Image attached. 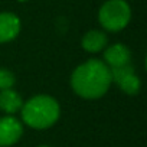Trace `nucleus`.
<instances>
[{"label": "nucleus", "mask_w": 147, "mask_h": 147, "mask_svg": "<svg viewBox=\"0 0 147 147\" xmlns=\"http://www.w3.org/2000/svg\"><path fill=\"white\" fill-rule=\"evenodd\" d=\"M22 105H23V100L13 88L0 91V110L6 113L7 115L20 111Z\"/></svg>", "instance_id": "obj_8"}, {"label": "nucleus", "mask_w": 147, "mask_h": 147, "mask_svg": "<svg viewBox=\"0 0 147 147\" xmlns=\"http://www.w3.org/2000/svg\"><path fill=\"white\" fill-rule=\"evenodd\" d=\"M20 111L23 123L36 130L49 128L58 121L61 114L58 101L51 95H36L28 100Z\"/></svg>", "instance_id": "obj_2"}, {"label": "nucleus", "mask_w": 147, "mask_h": 147, "mask_svg": "<svg viewBox=\"0 0 147 147\" xmlns=\"http://www.w3.org/2000/svg\"><path fill=\"white\" fill-rule=\"evenodd\" d=\"M131 19V9L125 0H107L98 12V20L105 30L118 32Z\"/></svg>", "instance_id": "obj_3"}, {"label": "nucleus", "mask_w": 147, "mask_h": 147, "mask_svg": "<svg viewBox=\"0 0 147 147\" xmlns=\"http://www.w3.org/2000/svg\"><path fill=\"white\" fill-rule=\"evenodd\" d=\"M23 134L22 123L12 117L6 115L0 118V147H9L15 144Z\"/></svg>", "instance_id": "obj_5"}, {"label": "nucleus", "mask_w": 147, "mask_h": 147, "mask_svg": "<svg viewBox=\"0 0 147 147\" xmlns=\"http://www.w3.org/2000/svg\"><path fill=\"white\" fill-rule=\"evenodd\" d=\"M40 147H48V146H40Z\"/></svg>", "instance_id": "obj_12"}, {"label": "nucleus", "mask_w": 147, "mask_h": 147, "mask_svg": "<svg viewBox=\"0 0 147 147\" xmlns=\"http://www.w3.org/2000/svg\"><path fill=\"white\" fill-rule=\"evenodd\" d=\"M20 32V19L10 12L0 13V43L13 40Z\"/></svg>", "instance_id": "obj_7"}, {"label": "nucleus", "mask_w": 147, "mask_h": 147, "mask_svg": "<svg viewBox=\"0 0 147 147\" xmlns=\"http://www.w3.org/2000/svg\"><path fill=\"white\" fill-rule=\"evenodd\" d=\"M15 82H16V78L13 75V72L6 68H0V91L13 88Z\"/></svg>", "instance_id": "obj_10"}, {"label": "nucleus", "mask_w": 147, "mask_h": 147, "mask_svg": "<svg viewBox=\"0 0 147 147\" xmlns=\"http://www.w3.org/2000/svg\"><path fill=\"white\" fill-rule=\"evenodd\" d=\"M110 71H111L113 82H115L123 92H125L128 95L138 94V91L141 88V81H140L138 75L136 74V71L133 69L131 65L114 68V69H110Z\"/></svg>", "instance_id": "obj_4"}, {"label": "nucleus", "mask_w": 147, "mask_h": 147, "mask_svg": "<svg viewBox=\"0 0 147 147\" xmlns=\"http://www.w3.org/2000/svg\"><path fill=\"white\" fill-rule=\"evenodd\" d=\"M131 52L124 43H113L104 51V63L110 68H121L130 65Z\"/></svg>", "instance_id": "obj_6"}, {"label": "nucleus", "mask_w": 147, "mask_h": 147, "mask_svg": "<svg viewBox=\"0 0 147 147\" xmlns=\"http://www.w3.org/2000/svg\"><path fill=\"white\" fill-rule=\"evenodd\" d=\"M111 71L100 59H88L78 65L71 75V87L77 95L95 100L102 97L111 87Z\"/></svg>", "instance_id": "obj_1"}, {"label": "nucleus", "mask_w": 147, "mask_h": 147, "mask_svg": "<svg viewBox=\"0 0 147 147\" xmlns=\"http://www.w3.org/2000/svg\"><path fill=\"white\" fill-rule=\"evenodd\" d=\"M108 43L107 35L101 30H90L82 38V48L90 53H97L105 49Z\"/></svg>", "instance_id": "obj_9"}, {"label": "nucleus", "mask_w": 147, "mask_h": 147, "mask_svg": "<svg viewBox=\"0 0 147 147\" xmlns=\"http://www.w3.org/2000/svg\"><path fill=\"white\" fill-rule=\"evenodd\" d=\"M18 2H20V3H25V2H28V0H18Z\"/></svg>", "instance_id": "obj_11"}]
</instances>
